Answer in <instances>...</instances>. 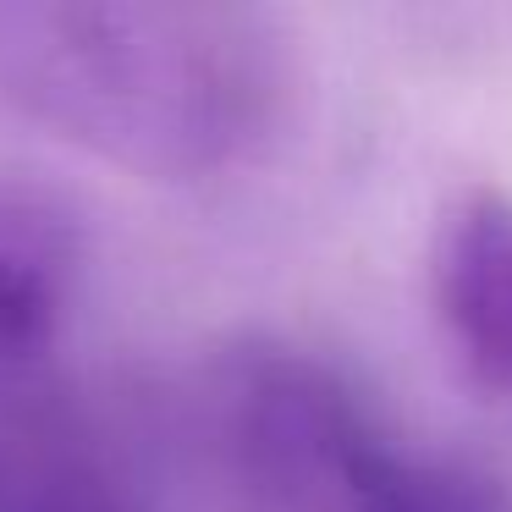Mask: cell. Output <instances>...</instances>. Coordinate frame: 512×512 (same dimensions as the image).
Masks as SVG:
<instances>
[{
  "label": "cell",
  "mask_w": 512,
  "mask_h": 512,
  "mask_svg": "<svg viewBox=\"0 0 512 512\" xmlns=\"http://www.w3.org/2000/svg\"><path fill=\"white\" fill-rule=\"evenodd\" d=\"M0 89L56 138L144 177H199L265 138L281 50L254 12L12 0Z\"/></svg>",
  "instance_id": "1"
},
{
  "label": "cell",
  "mask_w": 512,
  "mask_h": 512,
  "mask_svg": "<svg viewBox=\"0 0 512 512\" xmlns=\"http://www.w3.org/2000/svg\"><path fill=\"white\" fill-rule=\"evenodd\" d=\"M232 430L265 512H512L501 479L402 452L342 380L287 353L237 375Z\"/></svg>",
  "instance_id": "2"
},
{
  "label": "cell",
  "mask_w": 512,
  "mask_h": 512,
  "mask_svg": "<svg viewBox=\"0 0 512 512\" xmlns=\"http://www.w3.org/2000/svg\"><path fill=\"white\" fill-rule=\"evenodd\" d=\"M0 512H144L89 424L56 391L0 435Z\"/></svg>",
  "instance_id": "4"
},
{
  "label": "cell",
  "mask_w": 512,
  "mask_h": 512,
  "mask_svg": "<svg viewBox=\"0 0 512 512\" xmlns=\"http://www.w3.org/2000/svg\"><path fill=\"white\" fill-rule=\"evenodd\" d=\"M435 303L485 391H512V193L479 188L446 215Z\"/></svg>",
  "instance_id": "3"
}]
</instances>
